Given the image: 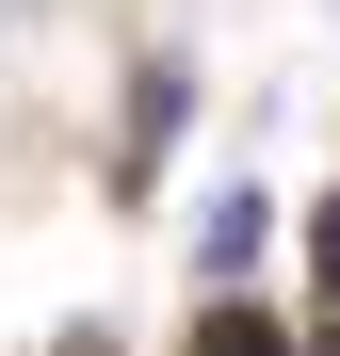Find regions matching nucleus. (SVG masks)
I'll return each mask as SVG.
<instances>
[{
    "label": "nucleus",
    "instance_id": "nucleus-1",
    "mask_svg": "<svg viewBox=\"0 0 340 356\" xmlns=\"http://www.w3.org/2000/svg\"><path fill=\"white\" fill-rule=\"evenodd\" d=\"M179 113H195V65H179V49H146V65H130V97H113V195H146V178H162Z\"/></svg>",
    "mask_w": 340,
    "mask_h": 356
},
{
    "label": "nucleus",
    "instance_id": "nucleus-5",
    "mask_svg": "<svg viewBox=\"0 0 340 356\" xmlns=\"http://www.w3.org/2000/svg\"><path fill=\"white\" fill-rule=\"evenodd\" d=\"M308 356H340V308H324V340H308Z\"/></svg>",
    "mask_w": 340,
    "mask_h": 356
},
{
    "label": "nucleus",
    "instance_id": "nucleus-4",
    "mask_svg": "<svg viewBox=\"0 0 340 356\" xmlns=\"http://www.w3.org/2000/svg\"><path fill=\"white\" fill-rule=\"evenodd\" d=\"M308 291H324V308H340V195L308 211Z\"/></svg>",
    "mask_w": 340,
    "mask_h": 356
},
{
    "label": "nucleus",
    "instance_id": "nucleus-3",
    "mask_svg": "<svg viewBox=\"0 0 340 356\" xmlns=\"http://www.w3.org/2000/svg\"><path fill=\"white\" fill-rule=\"evenodd\" d=\"M179 356H308V340H292V308H259V291H211Z\"/></svg>",
    "mask_w": 340,
    "mask_h": 356
},
{
    "label": "nucleus",
    "instance_id": "nucleus-2",
    "mask_svg": "<svg viewBox=\"0 0 340 356\" xmlns=\"http://www.w3.org/2000/svg\"><path fill=\"white\" fill-rule=\"evenodd\" d=\"M259 259H275V195H259V178H227V195L195 211V275H211V291H243Z\"/></svg>",
    "mask_w": 340,
    "mask_h": 356
}]
</instances>
